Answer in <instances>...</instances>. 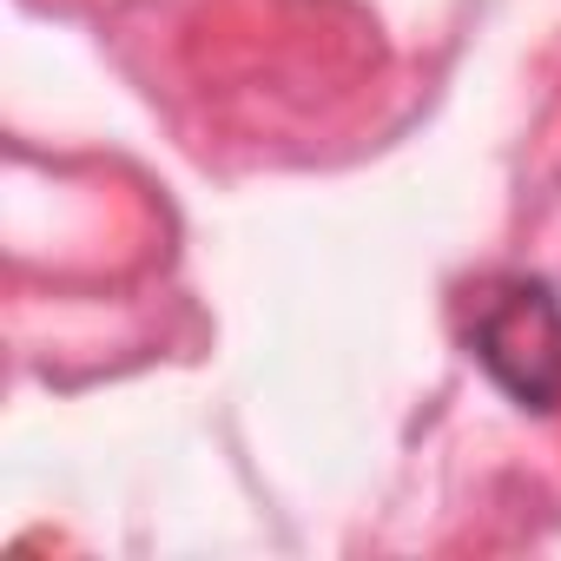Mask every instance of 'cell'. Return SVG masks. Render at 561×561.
<instances>
[{"label": "cell", "mask_w": 561, "mask_h": 561, "mask_svg": "<svg viewBox=\"0 0 561 561\" xmlns=\"http://www.w3.org/2000/svg\"><path fill=\"white\" fill-rule=\"evenodd\" d=\"M476 364L535 416L561 410V298L541 277H508L469 324Z\"/></svg>", "instance_id": "cell-1"}]
</instances>
